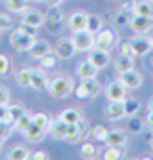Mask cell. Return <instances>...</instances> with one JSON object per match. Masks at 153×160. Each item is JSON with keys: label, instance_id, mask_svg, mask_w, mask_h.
Returning <instances> with one entry per match:
<instances>
[{"label": "cell", "instance_id": "6da1fadb", "mask_svg": "<svg viewBox=\"0 0 153 160\" xmlns=\"http://www.w3.org/2000/svg\"><path fill=\"white\" fill-rule=\"evenodd\" d=\"M73 80L69 76H55L53 80H49V93L55 99H65L73 93Z\"/></svg>", "mask_w": 153, "mask_h": 160}, {"label": "cell", "instance_id": "7a4b0ae2", "mask_svg": "<svg viewBox=\"0 0 153 160\" xmlns=\"http://www.w3.org/2000/svg\"><path fill=\"white\" fill-rule=\"evenodd\" d=\"M49 133H50V137H55V139H61V141L72 143L73 133H76V124H67V122L61 120V118H53L50 120V127H49Z\"/></svg>", "mask_w": 153, "mask_h": 160}, {"label": "cell", "instance_id": "3957f363", "mask_svg": "<svg viewBox=\"0 0 153 160\" xmlns=\"http://www.w3.org/2000/svg\"><path fill=\"white\" fill-rule=\"evenodd\" d=\"M73 93L80 97V99H92L101 93V84H99L97 78H84L80 82V87L73 88Z\"/></svg>", "mask_w": 153, "mask_h": 160}, {"label": "cell", "instance_id": "277c9868", "mask_svg": "<svg viewBox=\"0 0 153 160\" xmlns=\"http://www.w3.org/2000/svg\"><path fill=\"white\" fill-rule=\"evenodd\" d=\"M36 42V36L32 34H25L23 30H15V32L11 34V47L15 48V51H21V53H27L32 44Z\"/></svg>", "mask_w": 153, "mask_h": 160}, {"label": "cell", "instance_id": "5b68a950", "mask_svg": "<svg viewBox=\"0 0 153 160\" xmlns=\"http://www.w3.org/2000/svg\"><path fill=\"white\" fill-rule=\"evenodd\" d=\"M72 40H73V47H76V51H86V53H90V51L95 48V34L88 32V30L73 32Z\"/></svg>", "mask_w": 153, "mask_h": 160}, {"label": "cell", "instance_id": "8992f818", "mask_svg": "<svg viewBox=\"0 0 153 160\" xmlns=\"http://www.w3.org/2000/svg\"><path fill=\"white\" fill-rule=\"evenodd\" d=\"M128 25L134 34H149L153 30V19L151 17H145V15H134L132 13Z\"/></svg>", "mask_w": 153, "mask_h": 160}, {"label": "cell", "instance_id": "52a82bcc", "mask_svg": "<svg viewBox=\"0 0 153 160\" xmlns=\"http://www.w3.org/2000/svg\"><path fill=\"white\" fill-rule=\"evenodd\" d=\"M115 42H118V36H115V32H111V30H101V32L95 34V47L97 48H103V51H111L113 47H115Z\"/></svg>", "mask_w": 153, "mask_h": 160}, {"label": "cell", "instance_id": "ba28073f", "mask_svg": "<svg viewBox=\"0 0 153 160\" xmlns=\"http://www.w3.org/2000/svg\"><path fill=\"white\" fill-rule=\"evenodd\" d=\"M126 93H128V88L122 84V80H111L107 87H105V95L109 101H124L126 99Z\"/></svg>", "mask_w": 153, "mask_h": 160}, {"label": "cell", "instance_id": "9c48e42d", "mask_svg": "<svg viewBox=\"0 0 153 160\" xmlns=\"http://www.w3.org/2000/svg\"><path fill=\"white\" fill-rule=\"evenodd\" d=\"M21 23L34 25V28L38 30V28H42V25L46 23V17H44V13H40V11H36V8L27 7L23 13H21Z\"/></svg>", "mask_w": 153, "mask_h": 160}, {"label": "cell", "instance_id": "30bf717a", "mask_svg": "<svg viewBox=\"0 0 153 160\" xmlns=\"http://www.w3.org/2000/svg\"><path fill=\"white\" fill-rule=\"evenodd\" d=\"M120 80L128 91L130 88H141L143 87V74L137 72L134 68H132V70H126V72H120Z\"/></svg>", "mask_w": 153, "mask_h": 160}, {"label": "cell", "instance_id": "8fae6325", "mask_svg": "<svg viewBox=\"0 0 153 160\" xmlns=\"http://www.w3.org/2000/svg\"><path fill=\"white\" fill-rule=\"evenodd\" d=\"M86 23H88V13H84V11H73L67 17L69 32H82V30H86Z\"/></svg>", "mask_w": 153, "mask_h": 160}, {"label": "cell", "instance_id": "7c38bea8", "mask_svg": "<svg viewBox=\"0 0 153 160\" xmlns=\"http://www.w3.org/2000/svg\"><path fill=\"white\" fill-rule=\"evenodd\" d=\"M128 143V133L122 131V128H111L107 131V137H105V145H113V148H126Z\"/></svg>", "mask_w": 153, "mask_h": 160}, {"label": "cell", "instance_id": "4fadbf2b", "mask_svg": "<svg viewBox=\"0 0 153 160\" xmlns=\"http://www.w3.org/2000/svg\"><path fill=\"white\" fill-rule=\"evenodd\" d=\"M53 51H55V55L59 57V59H69V57L76 53V47H73L72 38H59Z\"/></svg>", "mask_w": 153, "mask_h": 160}, {"label": "cell", "instance_id": "5bb4252c", "mask_svg": "<svg viewBox=\"0 0 153 160\" xmlns=\"http://www.w3.org/2000/svg\"><path fill=\"white\" fill-rule=\"evenodd\" d=\"M105 116L107 120H111V122H118L126 116V110H124V101H109L107 108H105Z\"/></svg>", "mask_w": 153, "mask_h": 160}, {"label": "cell", "instance_id": "9a60e30c", "mask_svg": "<svg viewBox=\"0 0 153 160\" xmlns=\"http://www.w3.org/2000/svg\"><path fill=\"white\" fill-rule=\"evenodd\" d=\"M132 42V51H134V57H143L151 51V40L145 38V34H137V38L130 40Z\"/></svg>", "mask_w": 153, "mask_h": 160}, {"label": "cell", "instance_id": "2e32d148", "mask_svg": "<svg viewBox=\"0 0 153 160\" xmlns=\"http://www.w3.org/2000/svg\"><path fill=\"white\" fill-rule=\"evenodd\" d=\"M88 59L92 61V63L97 65L99 70H103V68H107V65L111 63V57H109V51H103V48H92L90 51V55H88Z\"/></svg>", "mask_w": 153, "mask_h": 160}, {"label": "cell", "instance_id": "e0dca14e", "mask_svg": "<svg viewBox=\"0 0 153 160\" xmlns=\"http://www.w3.org/2000/svg\"><path fill=\"white\" fill-rule=\"evenodd\" d=\"M76 74H78L82 80H84V78H97V76H99V68L92 63L90 59H86V61H80V63H78Z\"/></svg>", "mask_w": 153, "mask_h": 160}, {"label": "cell", "instance_id": "ac0fdd59", "mask_svg": "<svg viewBox=\"0 0 153 160\" xmlns=\"http://www.w3.org/2000/svg\"><path fill=\"white\" fill-rule=\"evenodd\" d=\"M46 133H49L46 128H42V127H38L36 122H32V124L23 131V137L27 141H32V143H38V141H42V139L46 137Z\"/></svg>", "mask_w": 153, "mask_h": 160}, {"label": "cell", "instance_id": "d6986e66", "mask_svg": "<svg viewBox=\"0 0 153 160\" xmlns=\"http://www.w3.org/2000/svg\"><path fill=\"white\" fill-rule=\"evenodd\" d=\"M50 51H53V48H50L49 42H44V40H36L27 53H30V57H32V59H38V61H40L44 55H49Z\"/></svg>", "mask_w": 153, "mask_h": 160}, {"label": "cell", "instance_id": "ffe728a7", "mask_svg": "<svg viewBox=\"0 0 153 160\" xmlns=\"http://www.w3.org/2000/svg\"><path fill=\"white\" fill-rule=\"evenodd\" d=\"M46 87H49V78L44 74V68L32 70V88L34 91H44Z\"/></svg>", "mask_w": 153, "mask_h": 160}, {"label": "cell", "instance_id": "44dd1931", "mask_svg": "<svg viewBox=\"0 0 153 160\" xmlns=\"http://www.w3.org/2000/svg\"><path fill=\"white\" fill-rule=\"evenodd\" d=\"M132 13L134 15H145L153 19V2L151 0H137L134 7H132Z\"/></svg>", "mask_w": 153, "mask_h": 160}, {"label": "cell", "instance_id": "7402d4cb", "mask_svg": "<svg viewBox=\"0 0 153 160\" xmlns=\"http://www.w3.org/2000/svg\"><path fill=\"white\" fill-rule=\"evenodd\" d=\"M113 68H115V72H126V70H132L134 68V57L130 55H118L115 57V61H113Z\"/></svg>", "mask_w": 153, "mask_h": 160}, {"label": "cell", "instance_id": "603a6c76", "mask_svg": "<svg viewBox=\"0 0 153 160\" xmlns=\"http://www.w3.org/2000/svg\"><path fill=\"white\" fill-rule=\"evenodd\" d=\"M7 158L8 160H27V158H32V152H30L25 145H15V148L8 150Z\"/></svg>", "mask_w": 153, "mask_h": 160}, {"label": "cell", "instance_id": "cb8c5ba5", "mask_svg": "<svg viewBox=\"0 0 153 160\" xmlns=\"http://www.w3.org/2000/svg\"><path fill=\"white\" fill-rule=\"evenodd\" d=\"M88 135H90V127H88V122L82 118L80 122H76V133H73L72 143H78V141H82V139H86Z\"/></svg>", "mask_w": 153, "mask_h": 160}, {"label": "cell", "instance_id": "d4e9b609", "mask_svg": "<svg viewBox=\"0 0 153 160\" xmlns=\"http://www.w3.org/2000/svg\"><path fill=\"white\" fill-rule=\"evenodd\" d=\"M59 118L65 120L67 124H76V122L82 120V114L78 112V110H73V108H67V110H63V112L59 114Z\"/></svg>", "mask_w": 153, "mask_h": 160}, {"label": "cell", "instance_id": "484cf974", "mask_svg": "<svg viewBox=\"0 0 153 160\" xmlns=\"http://www.w3.org/2000/svg\"><path fill=\"white\" fill-rule=\"evenodd\" d=\"M103 17L101 15H88V23H86V30L88 32H92V34H97V32H101L103 30Z\"/></svg>", "mask_w": 153, "mask_h": 160}, {"label": "cell", "instance_id": "4316f807", "mask_svg": "<svg viewBox=\"0 0 153 160\" xmlns=\"http://www.w3.org/2000/svg\"><path fill=\"white\" fill-rule=\"evenodd\" d=\"M17 84L19 87H32V70L30 68H23V70H19L15 76Z\"/></svg>", "mask_w": 153, "mask_h": 160}, {"label": "cell", "instance_id": "83f0119b", "mask_svg": "<svg viewBox=\"0 0 153 160\" xmlns=\"http://www.w3.org/2000/svg\"><path fill=\"white\" fill-rule=\"evenodd\" d=\"M27 2L30 0H4V4L11 13H23L25 8H27Z\"/></svg>", "mask_w": 153, "mask_h": 160}, {"label": "cell", "instance_id": "f1b7e54d", "mask_svg": "<svg viewBox=\"0 0 153 160\" xmlns=\"http://www.w3.org/2000/svg\"><path fill=\"white\" fill-rule=\"evenodd\" d=\"M124 110H126V116H137L138 110H141V101L138 99H124Z\"/></svg>", "mask_w": 153, "mask_h": 160}, {"label": "cell", "instance_id": "f546056e", "mask_svg": "<svg viewBox=\"0 0 153 160\" xmlns=\"http://www.w3.org/2000/svg\"><path fill=\"white\" fill-rule=\"evenodd\" d=\"M25 114V108L21 103H15V105H8V120H11V122H13V124H15L17 120L21 118V116H23Z\"/></svg>", "mask_w": 153, "mask_h": 160}, {"label": "cell", "instance_id": "4dcf8cb0", "mask_svg": "<svg viewBox=\"0 0 153 160\" xmlns=\"http://www.w3.org/2000/svg\"><path fill=\"white\" fill-rule=\"evenodd\" d=\"M50 116L49 114H44V112H38V114H34L32 116V122H36V124H38V127H42V128H46V131H49V127H50Z\"/></svg>", "mask_w": 153, "mask_h": 160}, {"label": "cell", "instance_id": "1f68e13d", "mask_svg": "<svg viewBox=\"0 0 153 160\" xmlns=\"http://www.w3.org/2000/svg\"><path fill=\"white\" fill-rule=\"evenodd\" d=\"M80 156L82 158H97V145L95 143H82L80 148Z\"/></svg>", "mask_w": 153, "mask_h": 160}, {"label": "cell", "instance_id": "d6a6232c", "mask_svg": "<svg viewBox=\"0 0 153 160\" xmlns=\"http://www.w3.org/2000/svg\"><path fill=\"white\" fill-rule=\"evenodd\" d=\"M13 131H15V124H13L11 120H2V122H0V139H2V141L8 139Z\"/></svg>", "mask_w": 153, "mask_h": 160}, {"label": "cell", "instance_id": "836d02e7", "mask_svg": "<svg viewBox=\"0 0 153 160\" xmlns=\"http://www.w3.org/2000/svg\"><path fill=\"white\" fill-rule=\"evenodd\" d=\"M57 61H59V57L55 55V51H50L49 55H44V57L40 59V63H42V68H44V70H50V68H55Z\"/></svg>", "mask_w": 153, "mask_h": 160}, {"label": "cell", "instance_id": "e575fe53", "mask_svg": "<svg viewBox=\"0 0 153 160\" xmlns=\"http://www.w3.org/2000/svg\"><path fill=\"white\" fill-rule=\"evenodd\" d=\"M101 158H105V160H118V158H122V148L107 145V150L103 152V156H101Z\"/></svg>", "mask_w": 153, "mask_h": 160}, {"label": "cell", "instance_id": "d590c367", "mask_svg": "<svg viewBox=\"0 0 153 160\" xmlns=\"http://www.w3.org/2000/svg\"><path fill=\"white\" fill-rule=\"evenodd\" d=\"M32 116H34V114L25 112L23 116H21V118H19V120H17V122H15V128H17V131H21V133H23L25 128H27V127H30V124H32Z\"/></svg>", "mask_w": 153, "mask_h": 160}, {"label": "cell", "instance_id": "8d00e7d4", "mask_svg": "<svg viewBox=\"0 0 153 160\" xmlns=\"http://www.w3.org/2000/svg\"><path fill=\"white\" fill-rule=\"evenodd\" d=\"M90 135H92V139H97L99 143H101V141L105 143V137H107V128H105V127H95V128H90Z\"/></svg>", "mask_w": 153, "mask_h": 160}, {"label": "cell", "instance_id": "74e56055", "mask_svg": "<svg viewBox=\"0 0 153 160\" xmlns=\"http://www.w3.org/2000/svg\"><path fill=\"white\" fill-rule=\"evenodd\" d=\"M143 127H145V122H141L138 118L130 116V122H128V131H130V133H141Z\"/></svg>", "mask_w": 153, "mask_h": 160}, {"label": "cell", "instance_id": "f35d334b", "mask_svg": "<svg viewBox=\"0 0 153 160\" xmlns=\"http://www.w3.org/2000/svg\"><path fill=\"white\" fill-rule=\"evenodd\" d=\"M11 72V59L7 55H0V76H7Z\"/></svg>", "mask_w": 153, "mask_h": 160}, {"label": "cell", "instance_id": "ab89813d", "mask_svg": "<svg viewBox=\"0 0 153 160\" xmlns=\"http://www.w3.org/2000/svg\"><path fill=\"white\" fill-rule=\"evenodd\" d=\"M11 25H13L11 17L4 15V13H0V34H2V32H7V30H11Z\"/></svg>", "mask_w": 153, "mask_h": 160}, {"label": "cell", "instance_id": "60d3db41", "mask_svg": "<svg viewBox=\"0 0 153 160\" xmlns=\"http://www.w3.org/2000/svg\"><path fill=\"white\" fill-rule=\"evenodd\" d=\"M8 101H11V93L7 87L0 84V105H8Z\"/></svg>", "mask_w": 153, "mask_h": 160}, {"label": "cell", "instance_id": "b9f144b4", "mask_svg": "<svg viewBox=\"0 0 153 160\" xmlns=\"http://www.w3.org/2000/svg\"><path fill=\"white\" fill-rule=\"evenodd\" d=\"M120 53L122 55H130V57H134V51H132V42H124V44H122V48H120Z\"/></svg>", "mask_w": 153, "mask_h": 160}, {"label": "cell", "instance_id": "7bdbcfd3", "mask_svg": "<svg viewBox=\"0 0 153 160\" xmlns=\"http://www.w3.org/2000/svg\"><path fill=\"white\" fill-rule=\"evenodd\" d=\"M19 30H23L25 34H32V36H36V28L34 25H27V23H21L19 25Z\"/></svg>", "mask_w": 153, "mask_h": 160}, {"label": "cell", "instance_id": "ee69618b", "mask_svg": "<svg viewBox=\"0 0 153 160\" xmlns=\"http://www.w3.org/2000/svg\"><path fill=\"white\" fill-rule=\"evenodd\" d=\"M32 158H34V160H46V158H49V154L42 152V150H38V152H34V154H32Z\"/></svg>", "mask_w": 153, "mask_h": 160}, {"label": "cell", "instance_id": "f6af8a7d", "mask_svg": "<svg viewBox=\"0 0 153 160\" xmlns=\"http://www.w3.org/2000/svg\"><path fill=\"white\" fill-rule=\"evenodd\" d=\"M8 120V105H0V122Z\"/></svg>", "mask_w": 153, "mask_h": 160}, {"label": "cell", "instance_id": "bcb514c9", "mask_svg": "<svg viewBox=\"0 0 153 160\" xmlns=\"http://www.w3.org/2000/svg\"><path fill=\"white\" fill-rule=\"evenodd\" d=\"M145 127H149L153 131V112H147V118H145Z\"/></svg>", "mask_w": 153, "mask_h": 160}, {"label": "cell", "instance_id": "7dc6e473", "mask_svg": "<svg viewBox=\"0 0 153 160\" xmlns=\"http://www.w3.org/2000/svg\"><path fill=\"white\" fill-rule=\"evenodd\" d=\"M46 2H49V7H59L63 0H46Z\"/></svg>", "mask_w": 153, "mask_h": 160}, {"label": "cell", "instance_id": "c3c4849f", "mask_svg": "<svg viewBox=\"0 0 153 160\" xmlns=\"http://www.w3.org/2000/svg\"><path fill=\"white\" fill-rule=\"evenodd\" d=\"M149 112H153V99L149 101Z\"/></svg>", "mask_w": 153, "mask_h": 160}, {"label": "cell", "instance_id": "681fc988", "mask_svg": "<svg viewBox=\"0 0 153 160\" xmlns=\"http://www.w3.org/2000/svg\"><path fill=\"white\" fill-rule=\"evenodd\" d=\"M149 40H151V48H153V34H151V36H149Z\"/></svg>", "mask_w": 153, "mask_h": 160}, {"label": "cell", "instance_id": "f907efd6", "mask_svg": "<svg viewBox=\"0 0 153 160\" xmlns=\"http://www.w3.org/2000/svg\"><path fill=\"white\" fill-rule=\"evenodd\" d=\"M2 143H4V141H2V139H0V150H2Z\"/></svg>", "mask_w": 153, "mask_h": 160}, {"label": "cell", "instance_id": "816d5d0a", "mask_svg": "<svg viewBox=\"0 0 153 160\" xmlns=\"http://www.w3.org/2000/svg\"><path fill=\"white\" fill-rule=\"evenodd\" d=\"M34 2H46V0H34Z\"/></svg>", "mask_w": 153, "mask_h": 160}, {"label": "cell", "instance_id": "f5cc1de1", "mask_svg": "<svg viewBox=\"0 0 153 160\" xmlns=\"http://www.w3.org/2000/svg\"><path fill=\"white\" fill-rule=\"evenodd\" d=\"M151 150H153V141H151Z\"/></svg>", "mask_w": 153, "mask_h": 160}, {"label": "cell", "instance_id": "db71d44e", "mask_svg": "<svg viewBox=\"0 0 153 160\" xmlns=\"http://www.w3.org/2000/svg\"><path fill=\"white\" fill-rule=\"evenodd\" d=\"M151 65H153V61H151Z\"/></svg>", "mask_w": 153, "mask_h": 160}, {"label": "cell", "instance_id": "11a10c76", "mask_svg": "<svg viewBox=\"0 0 153 160\" xmlns=\"http://www.w3.org/2000/svg\"><path fill=\"white\" fill-rule=\"evenodd\" d=\"M151 2H153V0H151Z\"/></svg>", "mask_w": 153, "mask_h": 160}]
</instances>
